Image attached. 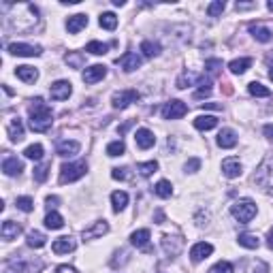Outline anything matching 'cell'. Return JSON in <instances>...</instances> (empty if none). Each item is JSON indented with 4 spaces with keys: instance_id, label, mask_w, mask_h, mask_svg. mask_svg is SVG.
<instances>
[{
    "instance_id": "40",
    "label": "cell",
    "mask_w": 273,
    "mask_h": 273,
    "mask_svg": "<svg viewBox=\"0 0 273 273\" xmlns=\"http://www.w3.org/2000/svg\"><path fill=\"white\" fill-rule=\"evenodd\" d=\"M141 51H143L145 58H156L160 54V45L152 43V41H143V43H141Z\"/></svg>"
},
{
    "instance_id": "60",
    "label": "cell",
    "mask_w": 273,
    "mask_h": 273,
    "mask_svg": "<svg viewBox=\"0 0 273 273\" xmlns=\"http://www.w3.org/2000/svg\"><path fill=\"white\" fill-rule=\"evenodd\" d=\"M113 4H115V7H124L126 2H124V0H113Z\"/></svg>"
},
{
    "instance_id": "13",
    "label": "cell",
    "mask_w": 273,
    "mask_h": 273,
    "mask_svg": "<svg viewBox=\"0 0 273 273\" xmlns=\"http://www.w3.org/2000/svg\"><path fill=\"white\" fill-rule=\"evenodd\" d=\"M107 233H109V224L105 222V220H98V222H94L90 229H85L84 233H81V237H84V241H90V239H98V237H103Z\"/></svg>"
},
{
    "instance_id": "52",
    "label": "cell",
    "mask_w": 273,
    "mask_h": 273,
    "mask_svg": "<svg viewBox=\"0 0 273 273\" xmlns=\"http://www.w3.org/2000/svg\"><path fill=\"white\" fill-rule=\"evenodd\" d=\"M199 169H201V160L199 158H190L188 162H186V171H188V173H194Z\"/></svg>"
},
{
    "instance_id": "5",
    "label": "cell",
    "mask_w": 273,
    "mask_h": 273,
    "mask_svg": "<svg viewBox=\"0 0 273 273\" xmlns=\"http://www.w3.org/2000/svg\"><path fill=\"white\" fill-rule=\"evenodd\" d=\"M231 213H233V218L237 220V222L248 224V222H252L254 216H256V203H254L252 199H241L231 207Z\"/></svg>"
},
{
    "instance_id": "51",
    "label": "cell",
    "mask_w": 273,
    "mask_h": 273,
    "mask_svg": "<svg viewBox=\"0 0 273 273\" xmlns=\"http://www.w3.org/2000/svg\"><path fill=\"white\" fill-rule=\"evenodd\" d=\"M21 265L17 263V260H9V263H4V273H20Z\"/></svg>"
},
{
    "instance_id": "26",
    "label": "cell",
    "mask_w": 273,
    "mask_h": 273,
    "mask_svg": "<svg viewBox=\"0 0 273 273\" xmlns=\"http://www.w3.org/2000/svg\"><path fill=\"white\" fill-rule=\"evenodd\" d=\"M218 145H220L222 149L235 147V145H237V135H235V130H231V128L220 130V135H218Z\"/></svg>"
},
{
    "instance_id": "58",
    "label": "cell",
    "mask_w": 273,
    "mask_h": 273,
    "mask_svg": "<svg viewBox=\"0 0 273 273\" xmlns=\"http://www.w3.org/2000/svg\"><path fill=\"white\" fill-rule=\"evenodd\" d=\"M162 220H165V213H162V211H156V222L162 224Z\"/></svg>"
},
{
    "instance_id": "6",
    "label": "cell",
    "mask_w": 273,
    "mask_h": 273,
    "mask_svg": "<svg viewBox=\"0 0 273 273\" xmlns=\"http://www.w3.org/2000/svg\"><path fill=\"white\" fill-rule=\"evenodd\" d=\"M188 113V105L182 101H169L162 107V118L165 120H179Z\"/></svg>"
},
{
    "instance_id": "35",
    "label": "cell",
    "mask_w": 273,
    "mask_h": 273,
    "mask_svg": "<svg viewBox=\"0 0 273 273\" xmlns=\"http://www.w3.org/2000/svg\"><path fill=\"white\" fill-rule=\"evenodd\" d=\"M248 92L252 96H258V98H269L271 96V90L265 88L263 84H258V81H252V84L248 85Z\"/></svg>"
},
{
    "instance_id": "22",
    "label": "cell",
    "mask_w": 273,
    "mask_h": 273,
    "mask_svg": "<svg viewBox=\"0 0 273 273\" xmlns=\"http://www.w3.org/2000/svg\"><path fill=\"white\" fill-rule=\"evenodd\" d=\"M222 173L229 179L239 177L241 175V162H239V158H226V160H222Z\"/></svg>"
},
{
    "instance_id": "36",
    "label": "cell",
    "mask_w": 273,
    "mask_h": 273,
    "mask_svg": "<svg viewBox=\"0 0 273 273\" xmlns=\"http://www.w3.org/2000/svg\"><path fill=\"white\" fill-rule=\"evenodd\" d=\"M111 203H113V211H122V209L128 205V194L118 190V192L111 194Z\"/></svg>"
},
{
    "instance_id": "15",
    "label": "cell",
    "mask_w": 273,
    "mask_h": 273,
    "mask_svg": "<svg viewBox=\"0 0 273 273\" xmlns=\"http://www.w3.org/2000/svg\"><path fill=\"white\" fill-rule=\"evenodd\" d=\"M2 171H4V175L15 177V175H20V173L24 171V165H21V160L17 158V156H4V160H2Z\"/></svg>"
},
{
    "instance_id": "25",
    "label": "cell",
    "mask_w": 273,
    "mask_h": 273,
    "mask_svg": "<svg viewBox=\"0 0 273 273\" xmlns=\"http://www.w3.org/2000/svg\"><path fill=\"white\" fill-rule=\"evenodd\" d=\"M7 132H9L11 141H13V143H20L21 139H24V124H21V120H20V118H13V120H11L9 126H7Z\"/></svg>"
},
{
    "instance_id": "7",
    "label": "cell",
    "mask_w": 273,
    "mask_h": 273,
    "mask_svg": "<svg viewBox=\"0 0 273 273\" xmlns=\"http://www.w3.org/2000/svg\"><path fill=\"white\" fill-rule=\"evenodd\" d=\"M139 101V92L137 90H122V92H115L111 103L115 109H126L130 103H137Z\"/></svg>"
},
{
    "instance_id": "8",
    "label": "cell",
    "mask_w": 273,
    "mask_h": 273,
    "mask_svg": "<svg viewBox=\"0 0 273 273\" xmlns=\"http://www.w3.org/2000/svg\"><path fill=\"white\" fill-rule=\"evenodd\" d=\"M7 49H9V54L24 56V58H34V56L43 54V49H41L39 45H26V43H11Z\"/></svg>"
},
{
    "instance_id": "30",
    "label": "cell",
    "mask_w": 273,
    "mask_h": 273,
    "mask_svg": "<svg viewBox=\"0 0 273 273\" xmlns=\"http://www.w3.org/2000/svg\"><path fill=\"white\" fill-rule=\"evenodd\" d=\"M45 226L51 229V231H58V229L64 226V218H62L58 211H49L47 216H45Z\"/></svg>"
},
{
    "instance_id": "24",
    "label": "cell",
    "mask_w": 273,
    "mask_h": 273,
    "mask_svg": "<svg viewBox=\"0 0 273 273\" xmlns=\"http://www.w3.org/2000/svg\"><path fill=\"white\" fill-rule=\"evenodd\" d=\"M81 149V145H79V141H68V139H64V141H60L56 145V152H58V156H75Z\"/></svg>"
},
{
    "instance_id": "21",
    "label": "cell",
    "mask_w": 273,
    "mask_h": 273,
    "mask_svg": "<svg viewBox=\"0 0 273 273\" xmlns=\"http://www.w3.org/2000/svg\"><path fill=\"white\" fill-rule=\"evenodd\" d=\"M21 233V226L13 222V220H4L2 226H0V235H2L4 241H11V239H17V235Z\"/></svg>"
},
{
    "instance_id": "42",
    "label": "cell",
    "mask_w": 273,
    "mask_h": 273,
    "mask_svg": "<svg viewBox=\"0 0 273 273\" xmlns=\"http://www.w3.org/2000/svg\"><path fill=\"white\" fill-rule=\"evenodd\" d=\"M137 171L141 173L143 177H149L152 173L158 171V162L156 160H149V162H141V165H137Z\"/></svg>"
},
{
    "instance_id": "28",
    "label": "cell",
    "mask_w": 273,
    "mask_h": 273,
    "mask_svg": "<svg viewBox=\"0 0 273 273\" xmlns=\"http://www.w3.org/2000/svg\"><path fill=\"white\" fill-rule=\"evenodd\" d=\"M218 126V118L216 115H199V118L194 120V128L199 130H211Z\"/></svg>"
},
{
    "instance_id": "20",
    "label": "cell",
    "mask_w": 273,
    "mask_h": 273,
    "mask_svg": "<svg viewBox=\"0 0 273 273\" xmlns=\"http://www.w3.org/2000/svg\"><path fill=\"white\" fill-rule=\"evenodd\" d=\"M105 75H107V66L94 64V66H90V68H85V71H84V81L92 85V84H96V81H101Z\"/></svg>"
},
{
    "instance_id": "34",
    "label": "cell",
    "mask_w": 273,
    "mask_h": 273,
    "mask_svg": "<svg viewBox=\"0 0 273 273\" xmlns=\"http://www.w3.org/2000/svg\"><path fill=\"white\" fill-rule=\"evenodd\" d=\"M64 60H66V64L73 66V68H81L85 64V56L81 54V51H68Z\"/></svg>"
},
{
    "instance_id": "33",
    "label": "cell",
    "mask_w": 273,
    "mask_h": 273,
    "mask_svg": "<svg viewBox=\"0 0 273 273\" xmlns=\"http://www.w3.org/2000/svg\"><path fill=\"white\" fill-rule=\"evenodd\" d=\"M237 241H239V246L248 248V250H256V248L260 246L258 237H256V235H250V233H241L239 237H237Z\"/></svg>"
},
{
    "instance_id": "44",
    "label": "cell",
    "mask_w": 273,
    "mask_h": 273,
    "mask_svg": "<svg viewBox=\"0 0 273 273\" xmlns=\"http://www.w3.org/2000/svg\"><path fill=\"white\" fill-rule=\"evenodd\" d=\"M15 205H17V209H21V211L30 213L34 209V201L30 199V196H20V199H15Z\"/></svg>"
},
{
    "instance_id": "2",
    "label": "cell",
    "mask_w": 273,
    "mask_h": 273,
    "mask_svg": "<svg viewBox=\"0 0 273 273\" xmlns=\"http://www.w3.org/2000/svg\"><path fill=\"white\" fill-rule=\"evenodd\" d=\"M30 128L34 132H47L54 124V113H51L49 105L43 98H34L30 105Z\"/></svg>"
},
{
    "instance_id": "12",
    "label": "cell",
    "mask_w": 273,
    "mask_h": 273,
    "mask_svg": "<svg viewBox=\"0 0 273 273\" xmlns=\"http://www.w3.org/2000/svg\"><path fill=\"white\" fill-rule=\"evenodd\" d=\"M130 243L139 250H143V252H152V246H149V231L147 229H139L135 233L130 235Z\"/></svg>"
},
{
    "instance_id": "14",
    "label": "cell",
    "mask_w": 273,
    "mask_h": 273,
    "mask_svg": "<svg viewBox=\"0 0 273 273\" xmlns=\"http://www.w3.org/2000/svg\"><path fill=\"white\" fill-rule=\"evenodd\" d=\"M211 252H213L211 243L199 241L192 246V250H190V258H192V263H201V260H205L207 256H211Z\"/></svg>"
},
{
    "instance_id": "9",
    "label": "cell",
    "mask_w": 273,
    "mask_h": 273,
    "mask_svg": "<svg viewBox=\"0 0 273 273\" xmlns=\"http://www.w3.org/2000/svg\"><path fill=\"white\" fill-rule=\"evenodd\" d=\"M49 94H51V98H54V101H66V98L73 94V85H71V81L60 79V81H56V84H51Z\"/></svg>"
},
{
    "instance_id": "54",
    "label": "cell",
    "mask_w": 273,
    "mask_h": 273,
    "mask_svg": "<svg viewBox=\"0 0 273 273\" xmlns=\"http://www.w3.org/2000/svg\"><path fill=\"white\" fill-rule=\"evenodd\" d=\"M45 203H47V207H49V209H54V207H58L60 199H58V196H47V201H45Z\"/></svg>"
},
{
    "instance_id": "11",
    "label": "cell",
    "mask_w": 273,
    "mask_h": 273,
    "mask_svg": "<svg viewBox=\"0 0 273 273\" xmlns=\"http://www.w3.org/2000/svg\"><path fill=\"white\" fill-rule=\"evenodd\" d=\"M115 62H118V66H122L126 73H132V71H137V68L141 66V58H139L135 51H126V54L120 56Z\"/></svg>"
},
{
    "instance_id": "16",
    "label": "cell",
    "mask_w": 273,
    "mask_h": 273,
    "mask_svg": "<svg viewBox=\"0 0 273 273\" xmlns=\"http://www.w3.org/2000/svg\"><path fill=\"white\" fill-rule=\"evenodd\" d=\"M205 75H199V73H192V71H186L177 77V88L184 90L188 85H196V84H205Z\"/></svg>"
},
{
    "instance_id": "57",
    "label": "cell",
    "mask_w": 273,
    "mask_h": 273,
    "mask_svg": "<svg viewBox=\"0 0 273 273\" xmlns=\"http://www.w3.org/2000/svg\"><path fill=\"white\" fill-rule=\"evenodd\" d=\"M203 107H207V109H222V105H216V103H205Z\"/></svg>"
},
{
    "instance_id": "47",
    "label": "cell",
    "mask_w": 273,
    "mask_h": 273,
    "mask_svg": "<svg viewBox=\"0 0 273 273\" xmlns=\"http://www.w3.org/2000/svg\"><path fill=\"white\" fill-rule=\"evenodd\" d=\"M205 68L211 75H218L220 68H222V60H218V58H211V60H205Z\"/></svg>"
},
{
    "instance_id": "1",
    "label": "cell",
    "mask_w": 273,
    "mask_h": 273,
    "mask_svg": "<svg viewBox=\"0 0 273 273\" xmlns=\"http://www.w3.org/2000/svg\"><path fill=\"white\" fill-rule=\"evenodd\" d=\"M4 11H9V24L17 32H28L37 26L39 21V9L30 2H21V4H2Z\"/></svg>"
},
{
    "instance_id": "19",
    "label": "cell",
    "mask_w": 273,
    "mask_h": 273,
    "mask_svg": "<svg viewBox=\"0 0 273 273\" xmlns=\"http://www.w3.org/2000/svg\"><path fill=\"white\" fill-rule=\"evenodd\" d=\"M75 248H77V243H75L73 237H58V239L51 243V250H54L56 254H68V252H73Z\"/></svg>"
},
{
    "instance_id": "55",
    "label": "cell",
    "mask_w": 273,
    "mask_h": 273,
    "mask_svg": "<svg viewBox=\"0 0 273 273\" xmlns=\"http://www.w3.org/2000/svg\"><path fill=\"white\" fill-rule=\"evenodd\" d=\"M56 273H77V271H75L73 267H68V265H60V267L56 269Z\"/></svg>"
},
{
    "instance_id": "27",
    "label": "cell",
    "mask_w": 273,
    "mask_h": 273,
    "mask_svg": "<svg viewBox=\"0 0 273 273\" xmlns=\"http://www.w3.org/2000/svg\"><path fill=\"white\" fill-rule=\"evenodd\" d=\"M15 75L24 81V84H34V81L39 79V71H37V68H34V66H26V64L24 66H17Z\"/></svg>"
},
{
    "instance_id": "17",
    "label": "cell",
    "mask_w": 273,
    "mask_h": 273,
    "mask_svg": "<svg viewBox=\"0 0 273 273\" xmlns=\"http://www.w3.org/2000/svg\"><path fill=\"white\" fill-rule=\"evenodd\" d=\"M248 30H250V34H252L254 39L258 41V43H269V41L273 39V32L263 24H250Z\"/></svg>"
},
{
    "instance_id": "3",
    "label": "cell",
    "mask_w": 273,
    "mask_h": 273,
    "mask_svg": "<svg viewBox=\"0 0 273 273\" xmlns=\"http://www.w3.org/2000/svg\"><path fill=\"white\" fill-rule=\"evenodd\" d=\"M254 184L265 190L273 188V154H267L260 160V165L256 167V173H254Z\"/></svg>"
},
{
    "instance_id": "46",
    "label": "cell",
    "mask_w": 273,
    "mask_h": 273,
    "mask_svg": "<svg viewBox=\"0 0 273 273\" xmlns=\"http://www.w3.org/2000/svg\"><path fill=\"white\" fill-rule=\"evenodd\" d=\"M224 9H226V4L222 2V0H216V2L207 4V15H209V17H218Z\"/></svg>"
},
{
    "instance_id": "18",
    "label": "cell",
    "mask_w": 273,
    "mask_h": 273,
    "mask_svg": "<svg viewBox=\"0 0 273 273\" xmlns=\"http://www.w3.org/2000/svg\"><path fill=\"white\" fill-rule=\"evenodd\" d=\"M85 26H88V15H85V13L71 15V17H68V21H66V30L71 32V34H77V32H81Z\"/></svg>"
},
{
    "instance_id": "10",
    "label": "cell",
    "mask_w": 273,
    "mask_h": 273,
    "mask_svg": "<svg viewBox=\"0 0 273 273\" xmlns=\"http://www.w3.org/2000/svg\"><path fill=\"white\" fill-rule=\"evenodd\" d=\"M184 248V237L182 235H165L162 237V250L169 256H177Z\"/></svg>"
},
{
    "instance_id": "53",
    "label": "cell",
    "mask_w": 273,
    "mask_h": 273,
    "mask_svg": "<svg viewBox=\"0 0 273 273\" xmlns=\"http://www.w3.org/2000/svg\"><path fill=\"white\" fill-rule=\"evenodd\" d=\"M235 7H237V11H246V9H254L256 2H237Z\"/></svg>"
},
{
    "instance_id": "45",
    "label": "cell",
    "mask_w": 273,
    "mask_h": 273,
    "mask_svg": "<svg viewBox=\"0 0 273 273\" xmlns=\"http://www.w3.org/2000/svg\"><path fill=\"white\" fill-rule=\"evenodd\" d=\"M209 273H235V267L231 263H226V260H220L218 265H213Z\"/></svg>"
},
{
    "instance_id": "23",
    "label": "cell",
    "mask_w": 273,
    "mask_h": 273,
    "mask_svg": "<svg viewBox=\"0 0 273 273\" xmlns=\"http://www.w3.org/2000/svg\"><path fill=\"white\" fill-rule=\"evenodd\" d=\"M135 141H137V147L149 149V147H152V145L156 143V137H154V132H152V130H147V128H139V130H137V135H135Z\"/></svg>"
},
{
    "instance_id": "38",
    "label": "cell",
    "mask_w": 273,
    "mask_h": 273,
    "mask_svg": "<svg viewBox=\"0 0 273 273\" xmlns=\"http://www.w3.org/2000/svg\"><path fill=\"white\" fill-rule=\"evenodd\" d=\"M49 169H51V162H43V165L34 167V182L43 184L45 179H47V175H49Z\"/></svg>"
},
{
    "instance_id": "61",
    "label": "cell",
    "mask_w": 273,
    "mask_h": 273,
    "mask_svg": "<svg viewBox=\"0 0 273 273\" xmlns=\"http://www.w3.org/2000/svg\"><path fill=\"white\" fill-rule=\"evenodd\" d=\"M269 77H271V81H273V64L269 66Z\"/></svg>"
},
{
    "instance_id": "31",
    "label": "cell",
    "mask_w": 273,
    "mask_h": 273,
    "mask_svg": "<svg viewBox=\"0 0 273 273\" xmlns=\"http://www.w3.org/2000/svg\"><path fill=\"white\" fill-rule=\"evenodd\" d=\"M26 243L30 248H34V250H39V248H43L45 243H47V237H45L43 233H39V231H30L28 233V239H26Z\"/></svg>"
},
{
    "instance_id": "37",
    "label": "cell",
    "mask_w": 273,
    "mask_h": 273,
    "mask_svg": "<svg viewBox=\"0 0 273 273\" xmlns=\"http://www.w3.org/2000/svg\"><path fill=\"white\" fill-rule=\"evenodd\" d=\"M98 24H101L105 30H115L118 28V17H115V13H103L101 15V20H98Z\"/></svg>"
},
{
    "instance_id": "48",
    "label": "cell",
    "mask_w": 273,
    "mask_h": 273,
    "mask_svg": "<svg viewBox=\"0 0 273 273\" xmlns=\"http://www.w3.org/2000/svg\"><path fill=\"white\" fill-rule=\"evenodd\" d=\"M209 94H211V81H205V84H201V88L194 92V98H207Z\"/></svg>"
},
{
    "instance_id": "50",
    "label": "cell",
    "mask_w": 273,
    "mask_h": 273,
    "mask_svg": "<svg viewBox=\"0 0 273 273\" xmlns=\"http://www.w3.org/2000/svg\"><path fill=\"white\" fill-rule=\"evenodd\" d=\"M41 269H43V263H41V260H37V263H24L26 273H39Z\"/></svg>"
},
{
    "instance_id": "43",
    "label": "cell",
    "mask_w": 273,
    "mask_h": 273,
    "mask_svg": "<svg viewBox=\"0 0 273 273\" xmlns=\"http://www.w3.org/2000/svg\"><path fill=\"white\" fill-rule=\"evenodd\" d=\"M126 152V145L124 141H113L107 145V156H111V158H115V156H122Z\"/></svg>"
},
{
    "instance_id": "59",
    "label": "cell",
    "mask_w": 273,
    "mask_h": 273,
    "mask_svg": "<svg viewBox=\"0 0 273 273\" xmlns=\"http://www.w3.org/2000/svg\"><path fill=\"white\" fill-rule=\"evenodd\" d=\"M269 248L273 250V229L269 231Z\"/></svg>"
},
{
    "instance_id": "39",
    "label": "cell",
    "mask_w": 273,
    "mask_h": 273,
    "mask_svg": "<svg viewBox=\"0 0 273 273\" xmlns=\"http://www.w3.org/2000/svg\"><path fill=\"white\" fill-rule=\"evenodd\" d=\"M85 51H90V54H94V56H105L109 51V45L101 43V41H90V43L85 45Z\"/></svg>"
},
{
    "instance_id": "49",
    "label": "cell",
    "mask_w": 273,
    "mask_h": 273,
    "mask_svg": "<svg viewBox=\"0 0 273 273\" xmlns=\"http://www.w3.org/2000/svg\"><path fill=\"white\" fill-rule=\"evenodd\" d=\"M111 177L113 179H120V182H124V179H128L130 177V173H128V169H126V167H115V169L111 171Z\"/></svg>"
},
{
    "instance_id": "56",
    "label": "cell",
    "mask_w": 273,
    "mask_h": 273,
    "mask_svg": "<svg viewBox=\"0 0 273 273\" xmlns=\"http://www.w3.org/2000/svg\"><path fill=\"white\" fill-rule=\"evenodd\" d=\"M263 132H265V135L269 137V139H273V124H267L265 128H263Z\"/></svg>"
},
{
    "instance_id": "32",
    "label": "cell",
    "mask_w": 273,
    "mask_h": 273,
    "mask_svg": "<svg viewBox=\"0 0 273 273\" xmlns=\"http://www.w3.org/2000/svg\"><path fill=\"white\" fill-rule=\"evenodd\" d=\"M154 194L160 196V199H169V196L173 194V186H171V182H167V179H160V182L154 186Z\"/></svg>"
},
{
    "instance_id": "29",
    "label": "cell",
    "mask_w": 273,
    "mask_h": 273,
    "mask_svg": "<svg viewBox=\"0 0 273 273\" xmlns=\"http://www.w3.org/2000/svg\"><path fill=\"white\" fill-rule=\"evenodd\" d=\"M250 66H252V58H237V60H233L229 64L231 73H235V75H243Z\"/></svg>"
},
{
    "instance_id": "41",
    "label": "cell",
    "mask_w": 273,
    "mask_h": 273,
    "mask_svg": "<svg viewBox=\"0 0 273 273\" xmlns=\"http://www.w3.org/2000/svg\"><path fill=\"white\" fill-rule=\"evenodd\" d=\"M24 156L30 160H41L43 158V145L41 143H34V145H28V147L24 149Z\"/></svg>"
},
{
    "instance_id": "62",
    "label": "cell",
    "mask_w": 273,
    "mask_h": 273,
    "mask_svg": "<svg viewBox=\"0 0 273 273\" xmlns=\"http://www.w3.org/2000/svg\"><path fill=\"white\" fill-rule=\"evenodd\" d=\"M267 9H269V11H273V0H271V2H267Z\"/></svg>"
},
{
    "instance_id": "4",
    "label": "cell",
    "mask_w": 273,
    "mask_h": 273,
    "mask_svg": "<svg viewBox=\"0 0 273 273\" xmlns=\"http://www.w3.org/2000/svg\"><path fill=\"white\" fill-rule=\"evenodd\" d=\"M88 171V162L85 160H79V162H66V165L60 167V184H71V182H77L85 175Z\"/></svg>"
}]
</instances>
